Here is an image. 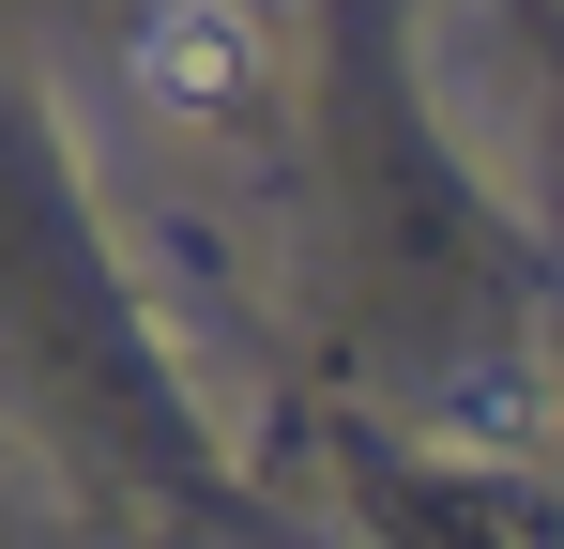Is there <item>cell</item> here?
I'll return each mask as SVG.
<instances>
[{
	"instance_id": "cell-1",
	"label": "cell",
	"mask_w": 564,
	"mask_h": 549,
	"mask_svg": "<svg viewBox=\"0 0 564 549\" xmlns=\"http://www.w3.org/2000/svg\"><path fill=\"white\" fill-rule=\"evenodd\" d=\"M138 107H153V122H245V107H260L245 0H153V15H138Z\"/></svg>"
}]
</instances>
